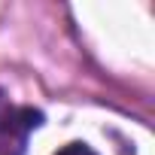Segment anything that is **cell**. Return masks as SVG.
I'll use <instances>...</instances> for the list:
<instances>
[{
  "instance_id": "obj_1",
  "label": "cell",
  "mask_w": 155,
  "mask_h": 155,
  "mask_svg": "<svg viewBox=\"0 0 155 155\" xmlns=\"http://www.w3.org/2000/svg\"><path fill=\"white\" fill-rule=\"evenodd\" d=\"M43 125V113L34 107L12 104L0 91V155H25L28 137Z\"/></svg>"
},
{
  "instance_id": "obj_2",
  "label": "cell",
  "mask_w": 155,
  "mask_h": 155,
  "mask_svg": "<svg viewBox=\"0 0 155 155\" xmlns=\"http://www.w3.org/2000/svg\"><path fill=\"white\" fill-rule=\"evenodd\" d=\"M55 155H97L91 146H85V143H67L64 149H58Z\"/></svg>"
}]
</instances>
